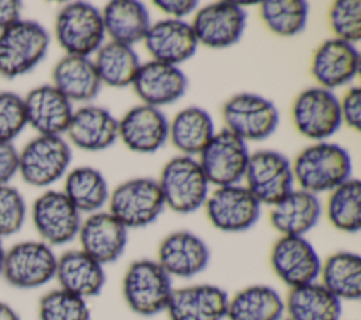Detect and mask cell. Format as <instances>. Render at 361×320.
<instances>
[{
    "instance_id": "obj_1",
    "label": "cell",
    "mask_w": 361,
    "mask_h": 320,
    "mask_svg": "<svg viewBox=\"0 0 361 320\" xmlns=\"http://www.w3.org/2000/svg\"><path fill=\"white\" fill-rule=\"evenodd\" d=\"M293 179L302 190L317 195L331 192L351 178L350 154L340 145L319 141L299 152L292 165Z\"/></svg>"
},
{
    "instance_id": "obj_2",
    "label": "cell",
    "mask_w": 361,
    "mask_h": 320,
    "mask_svg": "<svg viewBox=\"0 0 361 320\" xmlns=\"http://www.w3.org/2000/svg\"><path fill=\"white\" fill-rule=\"evenodd\" d=\"M172 278L157 259H137L124 272L121 290L131 312L142 317L166 312L173 292Z\"/></svg>"
},
{
    "instance_id": "obj_3",
    "label": "cell",
    "mask_w": 361,
    "mask_h": 320,
    "mask_svg": "<svg viewBox=\"0 0 361 320\" xmlns=\"http://www.w3.org/2000/svg\"><path fill=\"white\" fill-rule=\"evenodd\" d=\"M158 185L165 207L179 214H189L204 206L210 183L197 159L179 155L165 164Z\"/></svg>"
},
{
    "instance_id": "obj_4",
    "label": "cell",
    "mask_w": 361,
    "mask_h": 320,
    "mask_svg": "<svg viewBox=\"0 0 361 320\" xmlns=\"http://www.w3.org/2000/svg\"><path fill=\"white\" fill-rule=\"evenodd\" d=\"M49 47L47 30L31 20H18L0 31V75L14 79L30 72Z\"/></svg>"
},
{
    "instance_id": "obj_5",
    "label": "cell",
    "mask_w": 361,
    "mask_h": 320,
    "mask_svg": "<svg viewBox=\"0 0 361 320\" xmlns=\"http://www.w3.org/2000/svg\"><path fill=\"white\" fill-rule=\"evenodd\" d=\"M55 35L66 55L89 58L104 44L102 11L86 1L66 4L56 16Z\"/></svg>"
},
{
    "instance_id": "obj_6",
    "label": "cell",
    "mask_w": 361,
    "mask_h": 320,
    "mask_svg": "<svg viewBox=\"0 0 361 320\" xmlns=\"http://www.w3.org/2000/svg\"><path fill=\"white\" fill-rule=\"evenodd\" d=\"M165 209L157 179L133 178L120 183L109 196V211L127 228L152 224Z\"/></svg>"
},
{
    "instance_id": "obj_7",
    "label": "cell",
    "mask_w": 361,
    "mask_h": 320,
    "mask_svg": "<svg viewBox=\"0 0 361 320\" xmlns=\"http://www.w3.org/2000/svg\"><path fill=\"white\" fill-rule=\"evenodd\" d=\"M226 128L247 141L268 138L278 127L279 113L276 106L255 93H238L223 106Z\"/></svg>"
},
{
    "instance_id": "obj_8",
    "label": "cell",
    "mask_w": 361,
    "mask_h": 320,
    "mask_svg": "<svg viewBox=\"0 0 361 320\" xmlns=\"http://www.w3.org/2000/svg\"><path fill=\"white\" fill-rule=\"evenodd\" d=\"M56 259L44 241H21L6 251L1 273L14 288H39L55 278Z\"/></svg>"
},
{
    "instance_id": "obj_9",
    "label": "cell",
    "mask_w": 361,
    "mask_h": 320,
    "mask_svg": "<svg viewBox=\"0 0 361 320\" xmlns=\"http://www.w3.org/2000/svg\"><path fill=\"white\" fill-rule=\"evenodd\" d=\"M245 187L259 204L278 203L293 189L290 161L274 149H259L250 154L244 178Z\"/></svg>"
},
{
    "instance_id": "obj_10",
    "label": "cell",
    "mask_w": 361,
    "mask_h": 320,
    "mask_svg": "<svg viewBox=\"0 0 361 320\" xmlns=\"http://www.w3.org/2000/svg\"><path fill=\"white\" fill-rule=\"evenodd\" d=\"M250 152L247 142L223 128L212 137L199 154V165L209 183L220 187L238 185L244 178Z\"/></svg>"
},
{
    "instance_id": "obj_11",
    "label": "cell",
    "mask_w": 361,
    "mask_h": 320,
    "mask_svg": "<svg viewBox=\"0 0 361 320\" xmlns=\"http://www.w3.org/2000/svg\"><path fill=\"white\" fill-rule=\"evenodd\" d=\"M71 159V148L61 135H38L20 152L18 172L25 183L44 187L66 172Z\"/></svg>"
},
{
    "instance_id": "obj_12",
    "label": "cell",
    "mask_w": 361,
    "mask_h": 320,
    "mask_svg": "<svg viewBox=\"0 0 361 320\" xmlns=\"http://www.w3.org/2000/svg\"><path fill=\"white\" fill-rule=\"evenodd\" d=\"M292 118L302 135L324 141L341 125L340 101L331 90L320 86L305 89L293 101Z\"/></svg>"
},
{
    "instance_id": "obj_13",
    "label": "cell",
    "mask_w": 361,
    "mask_h": 320,
    "mask_svg": "<svg viewBox=\"0 0 361 320\" xmlns=\"http://www.w3.org/2000/svg\"><path fill=\"white\" fill-rule=\"evenodd\" d=\"M206 214L213 227L223 233H243L259 219L261 204L241 185L216 187L204 203Z\"/></svg>"
},
{
    "instance_id": "obj_14",
    "label": "cell",
    "mask_w": 361,
    "mask_h": 320,
    "mask_svg": "<svg viewBox=\"0 0 361 320\" xmlns=\"http://www.w3.org/2000/svg\"><path fill=\"white\" fill-rule=\"evenodd\" d=\"M197 44L227 48L237 44L247 25V13L233 1H216L200 7L192 21Z\"/></svg>"
},
{
    "instance_id": "obj_15",
    "label": "cell",
    "mask_w": 361,
    "mask_h": 320,
    "mask_svg": "<svg viewBox=\"0 0 361 320\" xmlns=\"http://www.w3.org/2000/svg\"><path fill=\"white\" fill-rule=\"evenodd\" d=\"M271 266L275 275L290 289L316 282L322 259L306 237L281 235L271 248Z\"/></svg>"
},
{
    "instance_id": "obj_16",
    "label": "cell",
    "mask_w": 361,
    "mask_h": 320,
    "mask_svg": "<svg viewBox=\"0 0 361 320\" xmlns=\"http://www.w3.org/2000/svg\"><path fill=\"white\" fill-rule=\"evenodd\" d=\"M32 223L45 244L63 245L78 237L82 219L63 192L48 190L32 204Z\"/></svg>"
},
{
    "instance_id": "obj_17",
    "label": "cell",
    "mask_w": 361,
    "mask_h": 320,
    "mask_svg": "<svg viewBox=\"0 0 361 320\" xmlns=\"http://www.w3.org/2000/svg\"><path fill=\"white\" fill-rule=\"evenodd\" d=\"M157 262L171 278L189 279L207 268L210 250L197 234L189 230H178L161 241Z\"/></svg>"
},
{
    "instance_id": "obj_18",
    "label": "cell",
    "mask_w": 361,
    "mask_h": 320,
    "mask_svg": "<svg viewBox=\"0 0 361 320\" xmlns=\"http://www.w3.org/2000/svg\"><path fill=\"white\" fill-rule=\"evenodd\" d=\"M80 250L103 266L113 264L124 254L128 241V228L110 211L92 213L79 228Z\"/></svg>"
},
{
    "instance_id": "obj_19",
    "label": "cell",
    "mask_w": 361,
    "mask_h": 320,
    "mask_svg": "<svg viewBox=\"0 0 361 320\" xmlns=\"http://www.w3.org/2000/svg\"><path fill=\"white\" fill-rule=\"evenodd\" d=\"M227 292L213 283L173 289L166 313L169 320H226Z\"/></svg>"
},
{
    "instance_id": "obj_20",
    "label": "cell",
    "mask_w": 361,
    "mask_h": 320,
    "mask_svg": "<svg viewBox=\"0 0 361 320\" xmlns=\"http://www.w3.org/2000/svg\"><path fill=\"white\" fill-rule=\"evenodd\" d=\"M168 133L169 121L165 114L148 104L130 109L118 120V138L134 152L152 154L158 151L166 142Z\"/></svg>"
},
{
    "instance_id": "obj_21",
    "label": "cell",
    "mask_w": 361,
    "mask_h": 320,
    "mask_svg": "<svg viewBox=\"0 0 361 320\" xmlns=\"http://www.w3.org/2000/svg\"><path fill=\"white\" fill-rule=\"evenodd\" d=\"M142 104L159 109L179 100L188 89V78L179 66L159 61L140 65L131 85Z\"/></svg>"
},
{
    "instance_id": "obj_22",
    "label": "cell",
    "mask_w": 361,
    "mask_h": 320,
    "mask_svg": "<svg viewBox=\"0 0 361 320\" xmlns=\"http://www.w3.org/2000/svg\"><path fill=\"white\" fill-rule=\"evenodd\" d=\"M360 68V54L355 45L330 38L316 49L312 61V75L320 87L331 90L353 82Z\"/></svg>"
},
{
    "instance_id": "obj_23",
    "label": "cell",
    "mask_w": 361,
    "mask_h": 320,
    "mask_svg": "<svg viewBox=\"0 0 361 320\" xmlns=\"http://www.w3.org/2000/svg\"><path fill=\"white\" fill-rule=\"evenodd\" d=\"M144 44L154 61L176 66L192 58L199 45L192 25L175 18H165L151 24Z\"/></svg>"
},
{
    "instance_id": "obj_24",
    "label": "cell",
    "mask_w": 361,
    "mask_h": 320,
    "mask_svg": "<svg viewBox=\"0 0 361 320\" xmlns=\"http://www.w3.org/2000/svg\"><path fill=\"white\" fill-rule=\"evenodd\" d=\"M27 123L39 135H61L66 133L73 110L72 103L52 85L32 89L24 99Z\"/></svg>"
},
{
    "instance_id": "obj_25",
    "label": "cell",
    "mask_w": 361,
    "mask_h": 320,
    "mask_svg": "<svg viewBox=\"0 0 361 320\" xmlns=\"http://www.w3.org/2000/svg\"><path fill=\"white\" fill-rule=\"evenodd\" d=\"M55 278L61 289L85 300L100 295L106 285L104 266L80 248L69 250L56 259Z\"/></svg>"
},
{
    "instance_id": "obj_26",
    "label": "cell",
    "mask_w": 361,
    "mask_h": 320,
    "mask_svg": "<svg viewBox=\"0 0 361 320\" xmlns=\"http://www.w3.org/2000/svg\"><path fill=\"white\" fill-rule=\"evenodd\" d=\"M66 134L80 149L102 151L118 138V120L99 106H83L73 111Z\"/></svg>"
},
{
    "instance_id": "obj_27",
    "label": "cell",
    "mask_w": 361,
    "mask_h": 320,
    "mask_svg": "<svg viewBox=\"0 0 361 320\" xmlns=\"http://www.w3.org/2000/svg\"><path fill=\"white\" fill-rule=\"evenodd\" d=\"M322 206L316 195L302 189H292L272 206L269 221L281 235L305 237L316 227Z\"/></svg>"
},
{
    "instance_id": "obj_28",
    "label": "cell",
    "mask_w": 361,
    "mask_h": 320,
    "mask_svg": "<svg viewBox=\"0 0 361 320\" xmlns=\"http://www.w3.org/2000/svg\"><path fill=\"white\" fill-rule=\"evenodd\" d=\"M52 86L71 103L90 101L102 89V82L94 63L87 56L65 55L55 65L52 70Z\"/></svg>"
},
{
    "instance_id": "obj_29",
    "label": "cell",
    "mask_w": 361,
    "mask_h": 320,
    "mask_svg": "<svg viewBox=\"0 0 361 320\" xmlns=\"http://www.w3.org/2000/svg\"><path fill=\"white\" fill-rule=\"evenodd\" d=\"M102 20L111 41L130 47L144 41L151 25L145 6L135 0L109 1L102 11Z\"/></svg>"
},
{
    "instance_id": "obj_30",
    "label": "cell",
    "mask_w": 361,
    "mask_h": 320,
    "mask_svg": "<svg viewBox=\"0 0 361 320\" xmlns=\"http://www.w3.org/2000/svg\"><path fill=\"white\" fill-rule=\"evenodd\" d=\"M285 300L279 292L264 283L250 285L228 297L226 320H279Z\"/></svg>"
},
{
    "instance_id": "obj_31",
    "label": "cell",
    "mask_w": 361,
    "mask_h": 320,
    "mask_svg": "<svg viewBox=\"0 0 361 320\" xmlns=\"http://www.w3.org/2000/svg\"><path fill=\"white\" fill-rule=\"evenodd\" d=\"M283 300L290 320H341L343 302L319 281L292 288Z\"/></svg>"
},
{
    "instance_id": "obj_32",
    "label": "cell",
    "mask_w": 361,
    "mask_h": 320,
    "mask_svg": "<svg viewBox=\"0 0 361 320\" xmlns=\"http://www.w3.org/2000/svg\"><path fill=\"white\" fill-rule=\"evenodd\" d=\"M214 135L210 114L197 106H189L176 113L169 123L168 138L182 155H199Z\"/></svg>"
},
{
    "instance_id": "obj_33",
    "label": "cell",
    "mask_w": 361,
    "mask_h": 320,
    "mask_svg": "<svg viewBox=\"0 0 361 320\" xmlns=\"http://www.w3.org/2000/svg\"><path fill=\"white\" fill-rule=\"evenodd\" d=\"M320 283L338 300L361 297V257L353 251H337L329 255L320 268Z\"/></svg>"
},
{
    "instance_id": "obj_34",
    "label": "cell",
    "mask_w": 361,
    "mask_h": 320,
    "mask_svg": "<svg viewBox=\"0 0 361 320\" xmlns=\"http://www.w3.org/2000/svg\"><path fill=\"white\" fill-rule=\"evenodd\" d=\"M93 63L102 85L111 87L133 85L141 65L133 47L116 41L103 44L97 49Z\"/></svg>"
},
{
    "instance_id": "obj_35",
    "label": "cell",
    "mask_w": 361,
    "mask_h": 320,
    "mask_svg": "<svg viewBox=\"0 0 361 320\" xmlns=\"http://www.w3.org/2000/svg\"><path fill=\"white\" fill-rule=\"evenodd\" d=\"M63 193L79 213H96L109 202V185L103 173L90 166L72 169L65 179Z\"/></svg>"
},
{
    "instance_id": "obj_36",
    "label": "cell",
    "mask_w": 361,
    "mask_h": 320,
    "mask_svg": "<svg viewBox=\"0 0 361 320\" xmlns=\"http://www.w3.org/2000/svg\"><path fill=\"white\" fill-rule=\"evenodd\" d=\"M327 217L331 226L343 233H358L361 228V183L350 178L330 192Z\"/></svg>"
},
{
    "instance_id": "obj_37",
    "label": "cell",
    "mask_w": 361,
    "mask_h": 320,
    "mask_svg": "<svg viewBox=\"0 0 361 320\" xmlns=\"http://www.w3.org/2000/svg\"><path fill=\"white\" fill-rule=\"evenodd\" d=\"M259 11L274 34L292 37L305 30L309 7L303 0H267L259 4Z\"/></svg>"
},
{
    "instance_id": "obj_38",
    "label": "cell",
    "mask_w": 361,
    "mask_h": 320,
    "mask_svg": "<svg viewBox=\"0 0 361 320\" xmlns=\"http://www.w3.org/2000/svg\"><path fill=\"white\" fill-rule=\"evenodd\" d=\"M38 316L39 320H92L87 300L61 288L41 297Z\"/></svg>"
},
{
    "instance_id": "obj_39",
    "label": "cell",
    "mask_w": 361,
    "mask_h": 320,
    "mask_svg": "<svg viewBox=\"0 0 361 320\" xmlns=\"http://www.w3.org/2000/svg\"><path fill=\"white\" fill-rule=\"evenodd\" d=\"M334 38L355 44L361 38V3L357 0L336 1L329 13Z\"/></svg>"
},
{
    "instance_id": "obj_40",
    "label": "cell",
    "mask_w": 361,
    "mask_h": 320,
    "mask_svg": "<svg viewBox=\"0 0 361 320\" xmlns=\"http://www.w3.org/2000/svg\"><path fill=\"white\" fill-rule=\"evenodd\" d=\"M25 202L11 186H0V238L20 231L25 220Z\"/></svg>"
},
{
    "instance_id": "obj_41",
    "label": "cell",
    "mask_w": 361,
    "mask_h": 320,
    "mask_svg": "<svg viewBox=\"0 0 361 320\" xmlns=\"http://www.w3.org/2000/svg\"><path fill=\"white\" fill-rule=\"evenodd\" d=\"M27 124L24 99L13 92L0 93V141L11 142Z\"/></svg>"
},
{
    "instance_id": "obj_42",
    "label": "cell",
    "mask_w": 361,
    "mask_h": 320,
    "mask_svg": "<svg viewBox=\"0 0 361 320\" xmlns=\"http://www.w3.org/2000/svg\"><path fill=\"white\" fill-rule=\"evenodd\" d=\"M340 101V116L341 123H345L348 127L355 131L361 125V90L357 86L350 87Z\"/></svg>"
},
{
    "instance_id": "obj_43",
    "label": "cell",
    "mask_w": 361,
    "mask_h": 320,
    "mask_svg": "<svg viewBox=\"0 0 361 320\" xmlns=\"http://www.w3.org/2000/svg\"><path fill=\"white\" fill-rule=\"evenodd\" d=\"M20 162V152L16 149L13 142L0 141V186L17 173Z\"/></svg>"
},
{
    "instance_id": "obj_44",
    "label": "cell",
    "mask_w": 361,
    "mask_h": 320,
    "mask_svg": "<svg viewBox=\"0 0 361 320\" xmlns=\"http://www.w3.org/2000/svg\"><path fill=\"white\" fill-rule=\"evenodd\" d=\"M154 4L166 16L175 20H182L197 8L196 0H157Z\"/></svg>"
},
{
    "instance_id": "obj_45",
    "label": "cell",
    "mask_w": 361,
    "mask_h": 320,
    "mask_svg": "<svg viewBox=\"0 0 361 320\" xmlns=\"http://www.w3.org/2000/svg\"><path fill=\"white\" fill-rule=\"evenodd\" d=\"M21 3L16 0H0V31L13 25L20 18Z\"/></svg>"
},
{
    "instance_id": "obj_46",
    "label": "cell",
    "mask_w": 361,
    "mask_h": 320,
    "mask_svg": "<svg viewBox=\"0 0 361 320\" xmlns=\"http://www.w3.org/2000/svg\"><path fill=\"white\" fill-rule=\"evenodd\" d=\"M0 320H20V316L10 304L0 300Z\"/></svg>"
},
{
    "instance_id": "obj_47",
    "label": "cell",
    "mask_w": 361,
    "mask_h": 320,
    "mask_svg": "<svg viewBox=\"0 0 361 320\" xmlns=\"http://www.w3.org/2000/svg\"><path fill=\"white\" fill-rule=\"evenodd\" d=\"M4 255H6V251H4V247H3V244H1V238H0V273H1V269H3Z\"/></svg>"
},
{
    "instance_id": "obj_48",
    "label": "cell",
    "mask_w": 361,
    "mask_h": 320,
    "mask_svg": "<svg viewBox=\"0 0 361 320\" xmlns=\"http://www.w3.org/2000/svg\"><path fill=\"white\" fill-rule=\"evenodd\" d=\"M279 320H290L289 317H282V319H279Z\"/></svg>"
}]
</instances>
